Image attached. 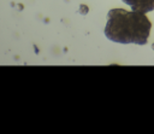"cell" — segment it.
I'll list each match as a JSON object with an SVG mask.
<instances>
[{"label": "cell", "instance_id": "1", "mask_svg": "<svg viewBox=\"0 0 154 134\" xmlns=\"http://www.w3.org/2000/svg\"><path fill=\"white\" fill-rule=\"evenodd\" d=\"M152 29V23L145 13L137 11L113 9L107 15L105 35L118 44L146 45Z\"/></svg>", "mask_w": 154, "mask_h": 134}, {"label": "cell", "instance_id": "2", "mask_svg": "<svg viewBox=\"0 0 154 134\" xmlns=\"http://www.w3.org/2000/svg\"><path fill=\"white\" fill-rule=\"evenodd\" d=\"M134 11L147 13L154 10V0H123Z\"/></svg>", "mask_w": 154, "mask_h": 134}, {"label": "cell", "instance_id": "3", "mask_svg": "<svg viewBox=\"0 0 154 134\" xmlns=\"http://www.w3.org/2000/svg\"><path fill=\"white\" fill-rule=\"evenodd\" d=\"M152 47H153V50H154V44H153V46H152Z\"/></svg>", "mask_w": 154, "mask_h": 134}]
</instances>
